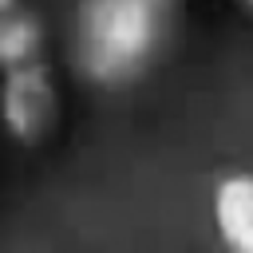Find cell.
<instances>
[{
    "instance_id": "cell-6",
    "label": "cell",
    "mask_w": 253,
    "mask_h": 253,
    "mask_svg": "<svg viewBox=\"0 0 253 253\" xmlns=\"http://www.w3.org/2000/svg\"><path fill=\"white\" fill-rule=\"evenodd\" d=\"M162 4H170V0H162Z\"/></svg>"
},
{
    "instance_id": "cell-1",
    "label": "cell",
    "mask_w": 253,
    "mask_h": 253,
    "mask_svg": "<svg viewBox=\"0 0 253 253\" xmlns=\"http://www.w3.org/2000/svg\"><path fill=\"white\" fill-rule=\"evenodd\" d=\"M162 0H83L75 16V63L99 87L134 83L158 55Z\"/></svg>"
},
{
    "instance_id": "cell-3",
    "label": "cell",
    "mask_w": 253,
    "mask_h": 253,
    "mask_svg": "<svg viewBox=\"0 0 253 253\" xmlns=\"http://www.w3.org/2000/svg\"><path fill=\"white\" fill-rule=\"evenodd\" d=\"M210 213L229 253H253V170H233L217 178L210 194Z\"/></svg>"
},
{
    "instance_id": "cell-4",
    "label": "cell",
    "mask_w": 253,
    "mask_h": 253,
    "mask_svg": "<svg viewBox=\"0 0 253 253\" xmlns=\"http://www.w3.org/2000/svg\"><path fill=\"white\" fill-rule=\"evenodd\" d=\"M47 59L43 20L24 0H0V71Z\"/></svg>"
},
{
    "instance_id": "cell-5",
    "label": "cell",
    "mask_w": 253,
    "mask_h": 253,
    "mask_svg": "<svg viewBox=\"0 0 253 253\" xmlns=\"http://www.w3.org/2000/svg\"><path fill=\"white\" fill-rule=\"evenodd\" d=\"M237 4H241V8H245V12H253V0H237Z\"/></svg>"
},
{
    "instance_id": "cell-2",
    "label": "cell",
    "mask_w": 253,
    "mask_h": 253,
    "mask_svg": "<svg viewBox=\"0 0 253 253\" xmlns=\"http://www.w3.org/2000/svg\"><path fill=\"white\" fill-rule=\"evenodd\" d=\"M63 119V95L47 59L0 71V134L20 146H40Z\"/></svg>"
}]
</instances>
